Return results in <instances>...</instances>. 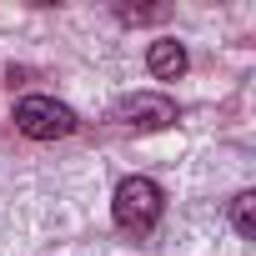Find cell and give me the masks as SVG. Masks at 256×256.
Segmentation results:
<instances>
[{
  "label": "cell",
  "instance_id": "277c9868",
  "mask_svg": "<svg viewBox=\"0 0 256 256\" xmlns=\"http://www.w3.org/2000/svg\"><path fill=\"white\" fill-rule=\"evenodd\" d=\"M146 66H151L156 80H176V76L186 70V50H181V40H151Z\"/></svg>",
  "mask_w": 256,
  "mask_h": 256
},
{
  "label": "cell",
  "instance_id": "7a4b0ae2",
  "mask_svg": "<svg viewBox=\"0 0 256 256\" xmlns=\"http://www.w3.org/2000/svg\"><path fill=\"white\" fill-rule=\"evenodd\" d=\"M76 110L70 106H60V100H50V96H26L20 106H16V131L20 136H30V141H56V136H70L76 131Z\"/></svg>",
  "mask_w": 256,
  "mask_h": 256
},
{
  "label": "cell",
  "instance_id": "6da1fadb",
  "mask_svg": "<svg viewBox=\"0 0 256 256\" xmlns=\"http://www.w3.org/2000/svg\"><path fill=\"white\" fill-rule=\"evenodd\" d=\"M166 211V191L151 181V176H126L110 196V216L120 231H131V236H146Z\"/></svg>",
  "mask_w": 256,
  "mask_h": 256
},
{
  "label": "cell",
  "instance_id": "5b68a950",
  "mask_svg": "<svg viewBox=\"0 0 256 256\" xmlns=\"http://www.w3.org/2000/svg\"><path fill=\"white\" fill-rule=\"evenodd\" d=\"M231 221H236L241 236H256V196H251V191H241V196L231 201Z\"/></svg>",
  "mask_w": 256,
  "mask_h": 256
},
{
  "label": "cell",
  "instance_id": "3957f363",
  "mask_svg": "<svg viewBox=\"0 0 256 256\" xmlns=\"http://www.w3.org/2000/svg\"><path fill=\"white\" fill-rule=\"evenodd\" d=\"M116 120L131 126V131H161V126L176 120V106H171V96H151V90H141V96H126V100L116 106Z\"/></svg>",
  "mask_w": 256,
  "mask_h": 256
},
{
  "label": "cell",
  "instance_id": "8992f818",
  "mask_svg": "<svg viewBox=\"0 0 256 256\" xmlns=\"http://www.w3.org/2000/svg\"><path fill=\"white\" fill-rule=\"evenodd\" d=\"M166 10H120V20H161Z\"/></svg>",
  "mask_w": 256,
  "mask_h": 256
}]
</instances>
